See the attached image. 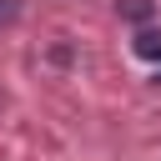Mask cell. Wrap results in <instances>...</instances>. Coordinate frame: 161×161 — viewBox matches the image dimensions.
Segmentation results:
<instances>
[{"label": "cell", "instance_id": "1", "mask_svg": "<svg viewBox=\"0 0 161 161\" xmlns=\"http://www.w3.org/2000/svg\"><path fill=\"white\" fill-rule=\"evenodd\" d=\"M131 50H136L141 60H161V30L141 25V30H136V40H131Z\"/></svg>", "mask_w": 161, "mask_h": 161}, {"label": "cell", "instance_id": "3", "mask_svg": "<svg viewBox=\"0 0 161 161\" xmlns=\"http://www.w3.org/2000/svg\"><path fill=\"white\" fill-rule=\"evenodd\" d=\"M20 20V0H0V30Z\"/></svg>", "mask_w": 161, "mask_h": 161}, {"label": "cell", "instance_id": "2", "mask_svg": "<svg viewBox=\"0 0 161 161\" xmlns=\"http://www.w3.org/2000/svg\"><path fill=\"white\" fill-rule=\"evenodd\" d=\"M116 15L131 20V25H146V20L156 15V0H116Z\"/></svg>", "mask_w": 161, "mask_h": 161}]
</instances>
